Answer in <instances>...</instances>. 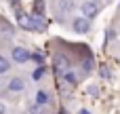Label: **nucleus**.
Masks as SVG:
<instances>
[{
    "instance_id": "f257e3e1",
    "label": "nucleus",
    "mask_w": 120,
    "mask_h": 114,
    "mask_svg": "<svg viewBox=\"0 0 120 114\" xmlns=\"http://www.w3.org/2000/svg\"><path fill=\"white\" fill-rule=\"evenodd\" d=\"M53 63H55V74H57V76H63V72L70 70V59H68L65 55H61V53L55 55V61H53Z\"/></svg>"
},
{
    "instance_id": "f03ea898",
    "label": "nucleus",
    "mask_w": 120,
    "mask_h": 114,
    "mask_svg": "<svg viewBox=\"0 0 120 114\" xmlns=\"http://www.w3.org/2000/svg\"><path fill=\"white\" fill-rule=\"evenodd\" d=\"M13 61L15 63H25L27 59H30V51L25 49V47H13Z\"/></svg>"
},
{
    "instance_id": "7ed1b4c3",
    "label": "nucleus",
    "mask_w": 120,
    "mask_h": 114,
    "mask_svg": "<svg viewBox=\"0 0 120 114\" xmlns=\"http://www.w3.org/2000/svg\"><path fill=\"white\" fill-rule=\"evenodd\" d=\"M82 13H84V17H86V19L95 17V15L99 13V2H95V0L84 2V4H82Z\"/></svg>"
},
{
    "instance_id": "20e7f679",
    "label": "nucleus",
    "mask_w": 120,
    "mask_h": 114,
    "mask_svg": "<svg viewBox=\"0 0 120 114\" xmlns=\"http://www.w3.org/2000/svg\"><path fill=\"white\" fill-rule=\"evenodd\" d=\"M17 23H19L23 30H30V32H34V23H32V17H30V15H25L23 11H19V13H17Z\"/></svg>"
},
{
    "instance_id": "39448f33",
    "label": "nucleus",
    "mask_w": 120,
    "mask_h": 114,
    "mask_svg": "<svg viewBox=\"0 0 120 114\" xmlns=\"http://www.w3.org/2000/svg\"><path fill=\"white\" fill-rule=\"evenodd\" d=\"M32 23H34V32H44L46 30V19L42 17V13H34Z\"/></svg>"
},
{
    "instance_id": "423d86ee",
    "label": "nucleus",
    "mask_w": 120,
    "mask_h": 114,
    "mask_svg": "<svg viewBox=\"0 0 120 114\" xmlns=\"http://www.w3.org/2000/svg\"><path fill=\"white\" fill-rule=\"evenodd\" d=\"M74 30H76L78 34H86V32L91 30L89 19H86V17H78V19H74Z\"/></svg>"
},
{
    "instance_id": "0eeeda50",
    "label": "nucleus",
    "mask_w": 120,
    "mask_h": 114,
    "mask_svg": "<svg viewBox=\"0 0 120 114\" xmlns=\"http://www.w3.org/2000/svg\"><path fill=\"white\" fill-rule=\"evenodd\" d=\"M8 91L11 93H23L25 91V85H23V80L21 78H11V83H8Z\"/></svg>"
},
{
    "instance_id": "6e6552de",
    "label": "nucleus",
    "mask_w": 120,
    "mask_h": 114,
    "mask_svg": "<svg viewBox=\"0 0 120 114\" xmlns=\"http://www.w3.org/2000/svg\"><path fill=\"white\" fill-rule=\"evenodd\" d=\"M34 99H36L38 106H46V104H49V93H46V91H38V93L34 95Z\"/></svg>"
},
{
    "instance_id": "1a4fd4ad",
    "label": "nucleus",
    "mask_w": 120,
    "mask_h": 114,
    "mask_svg": "<svg viewBox=\"0 0 120 114\" xmlns=\"http://www.w3.org/2000/svg\"><path fill=\"white\" fill-rule=\"evenodd\" d=\"M57 4H59V13H61V15H65V13L74 6V2H72V0H59Z\"/></svg>"
},
{
    "instance_id": "9d476101",
    "label": "nucleus",
    "mask_w": 120,
    "mask_h": 114,
    "mask_svg": "<svg viewBox=\"0 0 120 114\" xmlns=\"http://www.w3.org/2000/svg\"><path fill=\"white\" fill-rule=\"evenodd\" d=\"M44 72H46V70H44V63H42V66H38V68L32 72V78L38 83V80H42V78H44Z\"/></svg>"
},
{
    "instance_id": "9b49d317",
    "label": "nucleus",
    "mask_w": 120,
    "mask_h": 114,
    "mask_svg": "<svg viewBox=\"0 0 120 114\" xmlns=\"http://www.w3.org/2000/svg\"><path fill=\"white\" fill-rule=\"evenodd\" d=\"M63 78H65V83H68L70 87H76V83H78V80H76V74H74V72H70V70H65V72H63Z\"/></svg>"
},
{
    "instance_id": "f8f14e48",
    "label": "nucleus",
    "mask_w": 120,
    "mask_h": 114,
    "mask_svg": "<svg viewBox=\"0 0 120 114\" xmlns=\"http://www.w3.org/2000/svg\"><path fill=\"white\" fill-rule=\"evenodd\" d=\"M8 70H11V63H8V59L0 55V74H6Z\"/></svg>"
},
{
    "instance_id": "ddd939ff",
    "label": "nucleus",
    "mask_w": 120,
    "mask_h": 114,
    "mask_svg": "<svg viewBox=\"0 0 120 114\" xmlns=\"http://www.w3.org/2000/svg\"><path fill=\"white\" fill-rule=\"evenodd\" d=\"M27 114H49V112L44 110V106H38V104H36V106H32V108L27 110Z\"/></svg>"
},
{
    "instance_id": "4468645a",
    "label": "nucleus",
    "mask_w": 120,
    "mask_h": 114,
    "mask_svg": "<svg viewBox=\"0 0 120 114\" xmlns=\"http://www.w3.org/2000/svg\"><path fill=\"white\" fill-rule=\"evenodd\" d=\"M30 57H32L38 66H42V63H44V55H42V53H38V51H36V53H30Z\"/></svg>"
},
{
    "instance_id": "2eb2a0df",
    "label": "nucleus",
    "mask_w": 120,
    "mask_h": 114,
    "mask_svg": "<svg viewBox=\"0 0 120 114\" xmlns=\"http://www.w3.org/2000/svg\"><path fill=\"white\" fill-rule=\"evenodd\" d=\"M34 8H36V13H42V8H44V0H36V2H34Z\"/></svg>"
},
{
    "instance_id": "dca6fc26",
    "label": "nucleus",
    "mask_w": 120,
    "mask_h": 114,
    "mask_svg": "<svg viewBox=\"0 0 120 114\" xmlns=\"http://www.w3.org/2000/svg\"><path fill=\"white\" fill-rule=\"evenodd\" d=\"M99 74H101L103 78H110V76H112V74H110V70H108L105 66H101V68H99Z\"/></svg>"
},
{
    "instance_id": "f3484780",
    "label": "nucleus",
    "mask_w": 120,
    "mask_h": 114,
    "mask_svg": "<svg viewBox=\"0 0 120 114\" xmlns=\"http://www.w3.org/2000/svg\"><path fill=\"white\" fill-rule=\"evenodd\" d=\"M84 70H86V72H91V70H93V61H91V59H86V61H84Z\"/></svg>"
},
{
    "instance_id": "a211bd4d",
    "label": "nucleus",
    "mask_w": 120,
    "mask_h": 114,
    "mask_svg": "<svg viewBox=\"0 0 120 114\" xmlns=\"http://www.w3.org/2000/svg\"><path fill=\"white\" fill-rule=\"evenodd\" d=\"M89 93H91L93 97H97V95H99V89H97V87H89Z\"/></svg>"
},
{
    "instance_id": "6ab92c4d",
    "label": "nucleus",
    "mask_w": 120,
    "mask_h": 114,
    "mask_svg": "<svg viewBox=\"0 0 120 114\" xmlns=\"http://www.w3.org/2000/svg\"><path fill=\"white\" fill-rule=\"evenodd\" d=\"M6 110H4V104H0V114H4Z\"/></svg>"
},
{
    "instance_id": "aec40b11",
    "label": "nucleus",
    "mask_w": 120,
    "mask_h": 114,
    "mask_svg": "<svg viewBox=\"0 0 120 114\" xmlns=\"http://www.w3.org/2000/svg\"><path fill=\"white\" fill-rule=\"evenodd\" d=\"M78 114H91V112H89V110H80Z\"/></svg>"
}]
</instances>
